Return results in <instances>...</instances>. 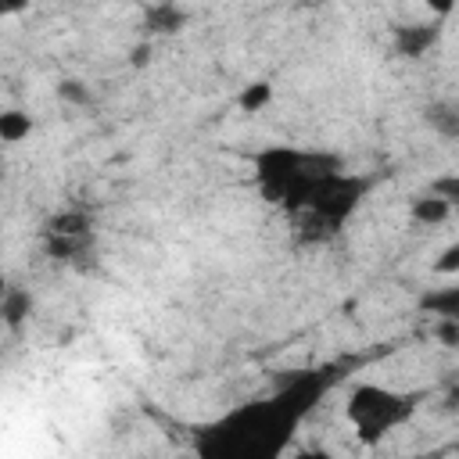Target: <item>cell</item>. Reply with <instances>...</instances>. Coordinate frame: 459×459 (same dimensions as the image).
Masks as SVG:
<instances>
[{
    "instance_id": "1",
    "label": "cell",
    "mask_w": 459,
    "mask_h": 459,
    "mask_svg": "<svg viewBox=\"0 0 459 459\" xmlns=\"http://www.w3.org/2000/svg\"><path fill=\"white\" fill-rule=\"evenodd\" d=\"M323 387L319 373H305L265 398L233 405L197 430V459H283Z\"/></svg>"
},
{
    "instance_id": "2",
    "label": "cell",
    "mask_w": 459,
    "mask_h": 459,
    "mask_svg": "<svg viewBox=\"0 0 459 459\" xmlns=\"http://www.w3.org/2000/svg\"><path fill=\"white\" fill-rule=\"evenodd\" d=\"M333 172L337 169L330 161H323L319 154H305V151H294V147H273V151H262L255 158V176H258L262 190L273 201L290 204L294 212Z\"/></svg>"
},
{
    "instance_id": "3",
    "label": "cell",
    "mask_w": 459,
    "mask_h": 459,
    "mask_svg": "<svg viewBox=\"0 0 459 459\" xmlns=\"http://www.w3.org/2000/svg\"><path fill=\"white\" fill-rule=\"evenodd\" d=\"M416 402L405 391L384 387V384H355L344 398V423L362 445L384 441L394 427H402L412 416Z\"/></svg>"
},
{
    "instance_id": "4",
    "label": "cell",
    "mask_w": 459,
    "mask_h": 459,
    "mask_svg": "<svg viewBox=\"0 0 459 459\" xmlns=\"http://www.w3.org/2000/svg\"><path fill=\"white\" fill-rule=\"evenodd\" d=\"M86 230H90V219H86L82 212H65V215H57V219H50L47 240H50L54 251L68 255V251H75V247L86 240Z\"/></svg>"
},
{
    "instance_id": "5",
    "label": "cell",
    "mask_w": 459,
    "mask_h": 459,
    "mask_svg": "<svg viewBox=\"0 0 459 459\" xmlns=\"http://www.w3.org/2000/svg\"><path fill=\"white\" fill-rule=\"evenodd\" d=\"M423 122L434 136L441 140H459V100L452 97H437L423 108Z\"/></svg>"
},
{
    "instance_id": "6",
    "label": "cell",
    "mask_w": 459,
    "mask_h": 459,
    "mask_svg": "<svg viewBox=\"0 0 459 459\" xmlns=\"http://www.w3.org/2000/svg\"><path fill=\"white\" fill-rule=\"evenodd\" d=\"M448 215H452V204H448L441 194H434V190L412 201V219H416L420 226H441Z\"/></svg>"
},
{
    "instance_id": "7",
    "label": "cell",
    "mask_w": 459,
    "mask_h": 459,
    "mask_svg": "<svg viewBox=\"0 0 459 459\" xmlns=\"http://www.w3.org/2000/svg\"><path fill=\"white\" fill-rule=\"evenodd\" d=\"M434 36H437L434 25H409V29H398V47H402V54L416 57L434 43Z\"/></svg>"
},
{
    "instance_id": "8",
    "label": "cell",
    "mask_w": 459,
    "mask_h": 459,
    "mask_svg": "<svg viewBox=\"0 0 459 459\" xmlns=\"http://www.w3.org/2000/svg\"><path fill=\"white\" fill-rule=\"evenodd\" d=\"M29 129H32V122H29V115H25V111L7 108V111L0 115V136H4V143H18V140H25V136H29Z\"/></svg>"
},
{
    "instance_id": "9",
    "label": "cell",
    "mask_w": 459,
    "mask_h": 459,
    "mask_svg": "<svg viewBox=\"0 0 459 459\" xmlns=\"http://www.w3.org/2000/svg\"><path fill=\"white\" fill-rule=\"evenodd\" d=\"M269 97H273V86H269V82H251V86L240 93V111L255 115V111H262V108L269 104Z\"/></svg>"
},
{
    "instance_id": "10",
    "label": "cell",
    "mask_w": 459,
    "mask_h": 459,
    "mask_svg": "<svg viewBox=\"0 0 459 459\" xmlns=\"http://www.w3.org/2000/svg\"><path fill=\"white\" fill-rule=\"evenodd\" d=\"M427 305H430L441 319H459V287H445L441 294L427 298Z\"/></svg>"
},
{
    "instance_id": "11",
    "label": "cell",
    "mask_w": 459,
    "mask_h": 459,
    "mask_svg": "<svg viewBox=\"0 0 459 459\" xmlns=\"http://www.w3.org/2000/svg\"><path fill=\"white\" fill-rule=\"evenodd\" d=\"M4 316H7V323H11V326H14L22 316H29V294L11 290V294L4 298Z\"/></svg>"
},
{
    "instance_id": "12",
    "label": "cell",
    "mask_w": 459,
    "mask_h": 459,
    "mask_svg": "<svg viewBox=\"0 0 459 459\" xmlns=\"http://www.w3.org/2000/svg\"><path fill=\"white\" fill-rule=\"evenodd\" d=\"M437 276H455L459 273V244H448L441 255H437V262L430 265Z\"/></svg>"
},
{
    "instance_id": "13",
    "label": "cell",
    "mask_w": 459,
    "mask_h": 459,
    "mask_svg": "<svg viewBox=\"0 0 459 459\" xmlns=\"http://www.w3.org/2000/svg\"><path fill=\"white\" fill-rule=\"evenodd\" d=\"M151 18H158L151 29H158V32H172V29L183 22V11H176V7H151Z\"/></svg>"
},
{
    "instance_id": "14",
    "label": "cell",
    "mask_w": 459,
    "mask_h": 459,
    "mask_svg": "<svg viewBox=\"0 0 459 459\" xmlns=\"http://www.w3.org/2000/svg\"><path fill=\"white\" fill-rule=\"evenodd\" d=\"M298 459H333V455H326V452H301Z\"/></svg>"
}]
</instances>
